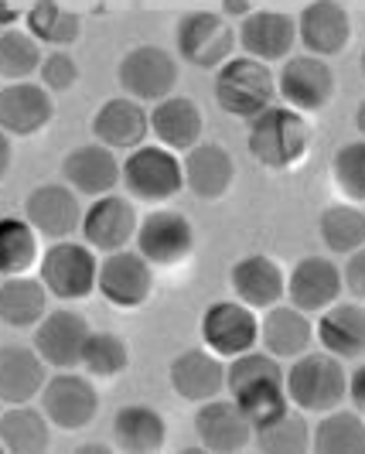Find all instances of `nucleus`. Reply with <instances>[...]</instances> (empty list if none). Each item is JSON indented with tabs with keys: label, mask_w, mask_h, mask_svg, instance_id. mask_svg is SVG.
<instances>
[{
	"label": "nucleus",
	"mask_w": 365,
	"mask_h": 454,
	"mask_svg": "<svg viewBox=\"0 0 365 454\" xmlns=\"http://www.w3.org/2000/svg\"><path fill=\"white\" fill-rule=\"evenodd\" d=\"M246 144H250V154L263 168L270 171H287L294 168L297 160L307 154L311 147V130L304 123V116L291 110V106H267L263 114H256L250 120V130H246Z\"/></svg>",
	"instance_id": "f257e3e1"
},
{
	"label": "nucleus",
	"mask_w": 365,
	"mask_h": 454,
	"mask_svg": "<svg viewBox=\"0 0 365 454\" xmlns=\"http://www.w3.org/2000/svg\"><path fill=\"white\" fill-rule=\"evenodd\" d=\"M212 96H215L222 114L236 116V120H252L256 114H263L267 106H274L276 75L270 72L267 62L239 55V59H229V62L215 68Z\"/></svg>",
	"instance_id": "f03ea898"
},
{
	"label": "nucleus",
	"mask_w": 365,
	"mask_h": 454,
	"mask_svg": "<svg viewBox=\"0 0 365 454\" xmlns=\"http://www.w3.org/2000/svg\"><path fill=\"white\" fill-rule=\"evenodd\" d=\"M283 389L291 407L307 413H328L345 400L348 372L338 356L331 352H304L291 369H283Z\"/></svg>",
	"instance_id": "7ed1b4c3"
},
{
	"label": "nucleus",
	"mask_w": 365,
	"mask_h": 454,
	"mask_svg": "<svg viewBox=\"0 0 365 454\" xmlns=\"http://www.w3.org/2000/svg\"><path fill=\"white\" fill-rule=\"evenodd\" d=\"M120 182L140 202H167L184 188L182 160L160 144H140L120 160Z\"/></svg>",
	"instance_id": "20e7f679"
},
{
	"label": "nucleus",
	"mask_w": 365,
	"mask_h": 454,
	"mask_svg": "<svg viewBox=\"0 0 365 454\" xmlns=\"http://www.w3.org/2000/svg\"><path fill=\"white\" fill-rule=\"evenodd\" d=\"M96 270L99 260L92 247L75 243V239H55L38 263V277L48 287V294H55L58 301H82L96 291Z\"/></svg>",
	"instance_id": "39448f33"
},
{
	"label": "nucleus",
	"mask_w": 365,
	"mask_h": 454,
	"mask_svg": "<svg viewBox=\"0 0 365 454\" xmlns=\"http://www.w3.org/2000/svg\"><path fill=\"white\" fill-rule=\"evenodd\" d=\"M116 82L137 103H158L178 86V62L171 51L158 45H137L120 59Z\"/></svg>",
	"instance_id": "423d86ee"
},
{
	"label": "nucleus",
	"mask_w": 365,
	"mask_h": 454,
	"mask_svg": "<svg viewBox=\"0 0 365 454\" xmlns=\"http://www.w3.org/2000/svg\"><path fill=\"white\" fill-rule=\"evenodd\" d=\"M276 96L297 114H318L335 96V72L321 55H287L276 75Z\"/></svg>",
	"instance_id": "0eeeda50"
},
{
	"label": "nucleus",
	"mask_w": 365,
	"mask_h": 454,
	"mask_svg": "<svg viewBox=\"0 0 365 454\" xmlns=\"http://www.w3.org/2000/svg\"><path fill=\"white\" fill-rule=\"evenodd\" d=\"M42 410L45 417L62 427V431H82L89 427L99 413V393L86 376L72 372V369H58L55 376H48L42 387Z\"/></svg>",
	"instance_id": "6e6552de"
},
{
	"label": "nucleus",
	"mask_w": 365,
	"mask_h": 454,
	"mask_svg": "<svg viewBox=\"0 0 365 454\" xmlns=\"http://www.w3.org/2000/svg\"><path fill=\"white\" fill-rule=\"evenodd\" d=\"M178 55L195 68H219L232 59L236 48V31L226 24V18L212 11H191L178 21L175 31Z\"/></svg>",
	"instance_id": "1a4fd4ad"
},
{
	"label": "nucleus",
	"mask_w": 365,
	"mask_h": 454,
	"mask_svg": "<svg viewBox=\"0 0 365 454\" xmlns=\"http://www.w3.org/2000/svg\"><path fill=\"white\" fill-rule=\"evenodd\" d=\"M96 287L99 294L106 297L113 308H140L151 291H154V270L151 263L140 256L137 250H113L99 260V270H96Z\"/></svg>",
	"instance_id": "9d476101"
},
{
	"label": "nucleus",
	"mask_w": 365,
	"mask_h": 454,
	"mask_svg": "<svg viewBox=\"0 0 365 454\" xmlns=\"http://www.w3.org/2000/svg\"><path fill=\"white\" fill-rule=\"evenodd\" d=\"M195 250V229L182 212H151L137 223V253L151 267H175Z\"/></svg>",
	"instance_id": "9b49d317"
},
{
	"label": "nucleus",
	"mask_w": 365,
	"mask_h": 454,
	"mask_svg": "<svg viewBox=\"0 0 365 454\" xmlns=\"http://www.w3.org/2000/svg\"><path fill=\"white\" fill-rule=\"evenodd\" d=\"M24 219L38 236L55 243V239H69L72 232L82 226V205H79V195L66 182H45L27 192Z\"/></svg>",
	"instance_id": "f8f14e48"
},
{
	"label": "nucleus",
	"mask_w": 365,
	"mask_h": 454,
	"mask_svg": "<svg viewBox=\"0 0 365 454\" xmlns=\"http://www.w3.org/2000/svg\"><path fill=\"white\" fill-rule=\"evenodd\" d=\"M202 341L219 359H232L260 341V321L243 301H215L202 315Z\"/></svg>",
	"instance_id": "ddd939ff"
},
{
	"label": "nucleus",
	"mask_w": 365,
	"mask_h": 454,
	"mask_svg": "<svg viewBox=\"0 0 365 454\" xmlns=\"http://www.w3.org/2000/svg\"><path fill=\"white\" fill-rule=\"evenodd\" d=\"M195 437L208 454H239L252 444V424L232 396H212L195 410Z\"/></svg>",
	"instance_id": "4468645a"
},
{
	"label": "nucleus",
	"mask_w": 365,
	"mask_h": 454,
	"mask_svg": "<svg viewBox=\"0 0 365 454\" xmlns=\"http://www.w3.org/2000/svg\"><path fill=\"white\" fill-rule=\"evenodd\" d=\"M89 321L72 308L45 311V318L35 325V352L51 369H75L82 359V345L89 339Z\"/></svg>",
	"instance_id": "2eb2a0df"
},
{
	"label": "nucleus",
	"mask_w": 365,
	"mask_h": 454,
	"mask_svg": "<svg viewBox=\"0 0 365 454\" xmlns=\"http://www.w3.org/2000/svg\"><path fill=\"white\" fill-rule=\"evenodd\" d=\"M82 236L92 250L113 253L123 250L134 236H137V212L134 202L123 195H99L92 199V205L82 212Z\"/></svg>",
	"instance_id": "dca6fc26"
},
{
	"label": "nucleus",
	"mask_w": 365,
	"mask_h": 454,
	"mask_svg": "<svg viewBox=\"0 0 365 454\" xmlns=\"http://www.w3.org/2000/svg\"><path fill=\"white\" fill-rule=\"evenodd\" d=\"M55 116V99L42 82H11L0 90V130L7 137L42 134Z\"/></svg>",
	"instance_id": "f3484780"
},
{
	"label": "nucleus",
	"mask_w": 365,
	"mask_h": 454,
	"mask_svg": "<svg viewBox=\"0 0 365 454\" xmlns=\"http://www.w3.org/2000/svg\"><path fill=\"white\" fill-rule=\"evenodd\" d=\"M345 291L342 270L328 256H304L287 273V301L304 315H321Z\"/></svg>",
	"instance_id": "a211bd4d"
},
{
	"label": "nucleus",
	"mask_w": 365,
	"mask_h": 454,
	"mask_svg": "<svg viewBox=\"0 0 365 454\" xmlns=\"http://www.w3.org/2000/svg\"><path fill=\"white\" fill-rule=\"evenodd\" d=\"M229 284H232V294L236 301H243L252 311H267L274 308L276 301H283L287 294V273L276 263L274 256H263V253H252L232 263L229 270Z\"/></svg>",
	"instance_id": "6ab92c4d"
},
{
	"label": "nucleus",
	"mask_w": 365,
	"mask_h": 454,
	"mask_svg": "<svg viewBox=\"0 0 365 454\" xmlns=\"http://www.w3.org/2000/svg\"><path fill=\"white\" fill-rule=\"evenodd\" d=\"M236 42L243 45V51L250 59L260 62H283L297 42V21L283 11H250L243 24H239V35Z\"/></svg>",
	"instance_id": "aec40b11"
},
{
	"label": "nucleus",
	"mask_w": 365,
	"mask_h": 454,
	"mask_svg": "<svg viewBox=\"0 0 365 454\" xmlns=\"http://www.w3.org/2000/svg\"><path fill=\"white\" fill-rule=\"evenodd\" d=\"M62 178L69 184L75 195H86V199H99V195H110L116 184H120V160L106 144H82L66 154L62 160Z\"/></svg>",
	"instance_id": "412c9836"
},
{
	"label": "nucleus",
	"mask_w": 365,
	"mask_h": 454,
	"mask_svg": "<svg viewBox=\"0 0 365 454\" xmlns=\"http://www.w3.org/2000/svg\"><path fill=\"white\" fill-rule=\"evenodd\" d=\"M182 175H184V188L195 199L215 202V199H222L229 188H232L236 160H232V154H229L222 144H202L198 140L191 151H184Z\"/></svg>",
	"instance_id": "4be33fe9"
},
{
	"label": "nucleus",
	"mask_w": 365,
	"mask_h": 454,
	"mask_svg": "<svg viewBox=\"0 0 365 454\" xmlns=\"http://www.w3.org/2000/svg\"><path fill=\"white\" fill-rule=\"evenodd\" d=\"M297 38L304 42V48L311 55L321 59H331L345 51L348 38H352V18L338 0H311L304 11H300V21H297Z\"/></svg>",
	"instance_id": "5701e85b"
},
{
	"label": "nucleus",
	"mask_w": 365,
	"mask_h": 454,
	"mask_svg": "<svg viewBox=\"0 0 365 454\" xmlns=\"http://www.w3.org/2000/svg\"><path fill=\"white\" fill-rule=\"evenodd\" d=\"M92 137L110 151H134L151 137V116L130 96L106 99L92 116Z\"/></svg>",
	"instance_id": "b1692460"
},
{
	"label": "nucleus",
	"mask_w": 365,
	"mask_h": 454,
	"mask_svg": "<svg viewBox=\"0 0 365 454\" xmlns=\"http://www.w3.org/2000/svg\"><path fill=\"white\" fill-rule=\"evenodd\" d=\"M147 116H151V137H158L160 147H167L175 154L191 151L202 140V130H206L198 103L188 99V96H164L154 103V110Z\"/></svg>",
	"instance_id": "393cba45"
},
{
	"label": "nucleus",
	"mask_w": 365,
	"mask_h": 454,
	"mask_svg": "<svg viewBox=\"0 0 365 454\" xmlns=\"http://www.w3.org/2000/svg\"><path fill=\"white\" fill-rule=\"evenodd\" d=\"M171 387L188 403H206L226 389V365L212 348H184L171 363Z\"/></svg>",
	"instance_id": "a878e982"
},
{
	"label": "nucleus",
	"mask_w": 365,
	"mask_h": 454,
	"mask_svg": "<svg viewBox=\"0 0 365 454\" xmlns=\"http://www.w3.org/2000/svg\"><path fill=\"white\" fill-rule=\"evenodd\" d=\"M315 339L324 352L338 359H359L365 356V304L362 301H345L328 304L315 325Z\"/></svg>",
	"instance_id": "bb28decb"
},
{
	"label": "nucleus",
	"mask_w": 365,
	"mask_h": 454,
	"mask_svg": "<svg viewBox=\"0 0 365 454\" xmlns=\"http://www.w3.org/2000/svg\"><path fill=\"white\" fill-rule=\"evenodd\" d=\"M48 380L45 359L27 345H0V403H31Z\"/></svg>",
	"instance_id": "cd10ccee"
},
{
	"label": "nucleus",
	"mask_w": 365,
	"mask_h": 454,
	"mask_svg": "<svg viewBox=\"0 0 365 454\" xmlns=\"http://www.w3.org/2000/svg\"><path fill=\"white\" fill-rule=\"evenodd\" d=\"M260 341L276 359H297L311 348L315 341V325L294 304H274L260 321Z\"/></svg>",
	"instance_id": "c85d7f7f"
},
{
	"label": "nucleus",
	"mask_w": 365,
	"mask_h": 454,
	"mask_svg": "<svg viewBox=\"0 0 365 454\" xmlns=\"http://www.w3.org/2000/svg\"><path fill=\"white\" fill-rule=\"evenodd\" d=\"M167 441V424L147 403H127L113 417V444L127 454H154Z\"/></svg>",
	"instance_id": "c756f323"
},
{
	"label": "nucleus",
	"mask_w": 365,
	"mask_h": 454,
	"mask_svg": "<svg viewBox=\"0 0 365 454\" xmlns=\"http://www.w3.org/2000/svg\"><path fill=\"white\" fill-rule=\"evenodd\" d=\"M48 311V287L42 277L14 273L0 280V321L11 328H35Z\"/></svg>",
	"instance_id": "7c9ffc66"
},
{
	"label": "nucleus",
	"mask_w": 365,
	"mask_h": 454,
	"mask_svg": "<svg viewBox=\"0 0 365 454\" xmlns=\"http://www.w3.org/2000/svg\"><path fill=\"white\" fill-rule=\"evenodd\" d=\"M51 444V420L45 410L14 403L0 413V448L11 454H42Z\"/></svg>",
	"instance_id": "2f4dec72"
},
{
	"label": "nucleus",
	"mask_w": 365,
	"mask_h": 454,
	"mask_svg": "<svg viewBox=\"0 0 365 454\" xmlns=\"http://www.w3.org/2000/svg\"><path fill=\"white\" fill-rule=\"evenodd\" d=\"M311 451L365 454V417L359 410H328L311 431Z\"/></svg>",
	"instance_id": "473e14b6"
},
{
	"label": "nucleus",
	"mask_w": 365,
	"mask_h": 454,
	"mask_svg": "<svg viewBox=\"0 0 365 454\" xmlns=\"http://www.w3.org/2000/svg\"><path fill=\"white\" fill-rule=\"evenodd\" d=\"M252 444L260 454H304L311 451V427L300 410H283L270 424L252 431Z\"/></svg>",
	"instance_id": "72a5a7b5"
},
{
	"label": "nucleus",
	"mask_w": 365,
	"mask_h": 454,
	"mask_svg": "<svg viewBox=\"0 0 365 454\" xmlns=\"http://www.w3.org/2000/svg\"><path fill=\"white\" fill-rule=\"evenodd\" d=\"M79 31H82L79 14L66 11V7L55 4V0H38V4L27 11V35H31L38 45L66 48L79 38Z\"/></svg>",
	"instance_id": "f704fd0d"
},
{
	"label": "nucleus",
	"mask_w": 365,
	"mask_h": 454,
	"mask_svg": "<svg viewBox=\"0 0 365 454\" xmlns=\"http://www.w3.org/2000/svg\"><path fill=\"white\" fill-rule=\"evenodd\" d=\"M321 243L331 253H355L359 247H365V212H359L355 205H328L318 219Z\"/></svg>",
	"instance_id": "c9c22d12"
},
{
	"label": "nucleus",
	"mask_w": 365,
	"mask_h": 454,
	"mask_svg": "<svg viewBox=\"0 0 365 454\" xmlns=\"http://www.w3.org/2000/svg\"><path fill=\"white\" fill-rule=\"evenodd\" d=\"M38 260V232L27 226V219H0V273L14 277L27 273Z\"/></svg>",
	"instance_id": "e433bc0d"
},
{
	"label": "nucleus",
	"mask_w": 365,
	"mask_h": 454,
	"mask_svg": "<svg viewBox=\"0 0 365 454\" xmlns=\"http://www.w3.org/2000/svg\"><path fill=\"white\" fill-rule=\"evenodd\" d=\"M79 365H82L89 376L113 380V376H120V372L130 365V348H127V341L120 339V335H113V332H89V339L82 345Z\"/></svg>",
	"instance_id": "4c0bfd02"
},
{
	"label": "nucleus",
	"mask_w": 365,
	"mask_h": 454,
	"mask_svg": "<svg viewBox=\"0 0 365 454\" xmlns=\"http://www.w3.org/2000/svg\"><path fill=\"white\" fill-rule=\"evenodd\" d=\"M232 400L239 403V410L246 413V420L256 427L270 424L274 417H280L283 410H291V400H287V389H283V380H263V383H252V387L232 393Z\"/></svg>",
	"instance_id": "58836bf2"
},
{
	"label": "nucleus",
	"mask_w": 365,
	"mask_h": 454,
	"mask_svg": "<svg viewBox=\"0 0 365 454\" xmlns=\"http://www.w3.org/2000/svg\"><path fill=\"white\" fill-rule=\"evenodd\" d=\"M45 59L42 45L27 31H4L0 35V75L11 82H21L31 72H38Z\"/></svg>",
	"instance_id": "ea45409f"
},
{
	"label": "nucleus",
	"mask_w": 365,
	"mask_h": 454,
	"mask_svg": "<svg viewBox=\"0 0 365 454\" xmlns=\"http://www.w3.org/2000/svg\"><path fill=\"white\" fill-rule=\"evenodd\" d=\"M331 175L345 199L365 202V140H352L338 147V154L331 160Z\"/></svg>",
	"instance_id": "a19ab883"
},
{
	"label": "nucleus",
	"mask_w": 365,
	"mask_h": 454,
	"mask_svg": "<svg viewBox=\"0 0 365 454\" xmlns=\"http://www.w3.org/2000/svg\"><path fill=\"white\" fill-rule=\"evenodd\" d=\"M38 75H42V86H45L48 92H69L72 86L79 82V62L72 59L69 51L55 48L51 55H45V59H42Z\"/></svg>",
	"instance_id": "79ce46f5"
},
{
	"label": "nucleus",
	"mask_w": 365,
	"mask_h": 454,
	"mask_svg": "<svg viewBox=\"0 0 365 454\" xmlns=\"http://www.w3.org/2000/svg\"><path fill=\"white\" fill-rule=\"evenodd\" d=\"M345 291L352 294V301H362L365 304V247H359L355 253H348V263L342 270Z\"/></svg>",
	"instance_id": "37998d69"
},
{
	"label": "nucleus",
	"mask_w": 365,
	"mask_h": 454,
	"mask_svg": "<svg viewBox=\"0 0 365 454\" xmlns=\"http://www.w3.org/2000/svg\"><path fill=\"white\" fill-rule=\"evenodd\" d=\"M345 396L352 400V410H359L365 417V363L355 365V372L348 376V389H345Z\"/></svg>",
	"instance_id": "c03bdc74"
},
{
	"label": "nucleus",
	"mask_w": 365,
	"mask_h": 454,
	"mask_svg": "<svg viewBox=\"0 0 365 454\" xmlns=\"http://www.w3.org/2000/svg\"><path fill=\"white\" fill-rule=\"evenodd\" d=\"M11 160H14V151H11V137L0 130V182L7 178V171H11Z\"/></svg>",
	"instance_id": "a18cd8bd"
},
{
	"label": "nucleus",
	"mask_w": 365,
	"mask_h": 454,
	"mask_svg": "<svg viewBox=\"0 0 365 454\" xmlns=\"http://www.w3.org/2000/svg\"><path fill=\"white\" fill-rule=\"evenodd\" d=\"M222 11L229 18H246L250 14V4L246 0H222Z\"/></svg>",
	"instance_id": "49530a36"
},
{
	"label": "nucleus",
	"mask_w": 365,
	"mask_h": 454,
	"mask_svg": "<svg viewBox=\"0 0 365 454\" xmlns=\"http://www.w3.org/2000/svg\"><path fill=\"white\" fill-rule=\"evenodd\" d=\"M75 454H110L106 444H82V448H75Z\"/></svg>",
	"instance_id": "de8ad7c7"
},
{
	"label": "nucleus",
	"mask_w": 365,
	"mask_h": 454,
	"mask_svg": "<svg viewBox=\"0 0 365 454\" xmlns=\"http://www.w3.org/2000/svg\"><path fill=\"white\" fill-rule=\"evenodd\" d=\"M355 130H359L362 140H365V99L359 103V110H355Z\"/></svg>",
	"instance_id": "09e8293b"
},
{
	"label": "nucleus",
	"mask_w": 365,
	"mask_h": 454,
	"mask_svg": "<svg viewBox=\"0 0 365 454\" xmlns=\"http://www.w3.org/2000/svg\"><path fill=\"white\" fill-rule=\"evenodd\" d=\"M362 72H365V51H362Z\"/></svg>",
	"instance_id": "8fccbe9b"
}]
</instances>
